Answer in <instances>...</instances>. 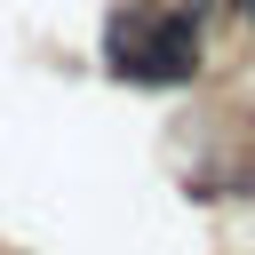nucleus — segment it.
I'll list each match as a JSON object with an SVG mask.
<instances>
[{"instance_id": "f257e3e1", "label": "nucleus", "mask_w": 255, "mask_h": 255, "mask_svg": "<svg viewBox=\"0 0 255 255\" xmlns=\"http://www.w3.org/2000/svg\"><path fill=\"white\" fill-rule=\"evenodd\" d=\"M104 56L135 88H183L199 72V8H128L112 16Z\"/></svg>"}]
</instances>
